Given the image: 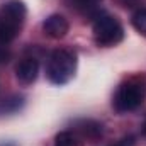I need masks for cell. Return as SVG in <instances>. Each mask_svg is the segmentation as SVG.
Here are the masks:
<instances>
[{"label": "cell", "mask_w": 146, "mask_h": 146, "mask_svg": "<svg viewBox=\"0 0 146 146\" xmlns=\"http://www.w3.org/2000/svg\"><path fill=\"white\" fill-rule=\"evenodd\" d=\"M146 99V80L145 76L138 75V76H131L127 80H124L112 100V107L115 112L124 114L129 110L138 109Z\"/></svg>", "instance_id": "cell-1"}, {"label": "cell", "mask_w": 146, "mask_h": 146, "mask_svg": "<svg viewBox=\"0 0 146 146\" xmlns=\"http://www.w3.org/2000/svg\"><path fill=\"white\" fill-rule=\"evenodd\" d=\"M27 9L21 0H9L0 7V44H7L19 36Z\"/></svg>", "instance_id": "cell-2"}, {"label": "cell", "mask_w": 146, "mask_h": 146, "mask_svg": "<svg viewBox=\"0 0 146 146\" xmlns=\"http://www.w3.org/2000/svg\"><path fill=\"white\" fill-rule=\"evenodd\" d=\"M76 72V54L70 49H54L48 58L46 73L51 83L65 85L75 76Z\"/></svg>", "instance_id": "cell-3"}, {"label": "cell", "mask_w": 146, "mask_h": 146, "mask_svg": "<svg viewBox=\"0 0 146 146\" xmlns=\"http://www.w3.org/2000/svg\"><path fill=\"white\" fill-rule=\"evenodd\" d=\"M92 31H94V39L99 46L102 48H110V46H115L122 41L124 37V29L121 26V22L107 14H102V15H97L95 21H94V26H92Z\"/></svg>", "instance_id": "cell-4"}, {"label": "cell", "mask_w": 146, "mask_h": 146, "mask_svg": "<svg viewBox=\"0 0 146 146\" xmlns=\"http://www.w3.org/2000/svg\"><path fill=\"white\" fill-rule=\"evenodd\" d=\"M42 31H44L46 36L51 37V39H61V37H65L68 34L70 24H68V21H66L63 15L53 14V15H49V17L44 19V22H42Z\"/></svg>", "instance_id": "cell-5"}, {"label": "cell", "mask_w": 146, "mask_h": 146, "mask_svg": "<svg viewBox=\"0 0 146 146\" xmlns=\"http://www.w3.org/2000/svg\"><path fill=\"white\" fill-rule=\"evenodd\" d=\"M73 126H75V133L80 138L88 139L92 143H95L97 139H100L102 134H104L102 124L97 122V121H94V119H78V121L73 122Z\"/></svg>", "instance_id": "cell-6"}, {"label": "cell", "mask_w": 146, "mask_h": 146, "mask_svg": "<svg viewBox=\"0 0 146 146\" xmlns=\"http://www.w3.org/2000/svg\"><path fill=\"white\" fill-rule=\"evenodd\" d=\"M37 73H39V61L36 58H24L17 68H15V76L21 83L24 85H29L33 83L37 78Z\"/></svg>", "instance_id": "cell-7"}, {"label": "cell", "mask_w": 146, "mask_h": 146, "mask_svg": "<svg viewBox=\"0 0 146 146\" xmlns=\"http://www.w3.org/2000/svg\"><path fill=\"white\" fill-rule=\"evenodd\" d=\"M24 107V97L22 95H10L0 104V114H15Z\"/></svg>", "instance_id": "cell-8"}, {"label": "cell", "mask_w": 146, "mask_h": 146, "mask_svg": "<svg viewBox=\"0 0 146 146\" xmlns=\"http://www.w3.org/2000/svg\"><path fill=\"white\" fill-rule=\"evenodd\" d=\"M54 146H82L76 134L75 133H70V131H61L56 139H54Z\"/></svg>", "instance_id": "cell-9"}, {"label": "cell", "mask_w": 146, "mask_h": 146, "mask_svg": "<svg viewBox=\"0 0 146 146\" xmlns=\"http://www.w3.org/2000/svg\"><path fill=\"white\" fill-rule=\"evenodd\" d=\"M131 22H133V27H134L138 33H141L143 36H146V9L136 10V12L133 14Z\"/></svg>", "instance_id": "cell-10"}, {"label": "cell", "mask_w": 146, "mask_h": 146, "mask_svg": "<svg viewBox=\"0 0 146 146\" xmlns=\"http://www.w3.org/2000/svg\"><path fill=\"white\" fill-rule=\"evenodd\" d=\"M70 2L76 10H82V12H88L100 3V0H70Z\"/></svg>", "instance_id": "cell-11"}, {"label": "cell", "mask_w": 146, "mask_h": 146, "mask_svg": "<svg viewBox=\"0 0 146 146\" xmlns=\"http://www.w3.org/2000/svg\"><path fill=\"white\" fill-rule=\"evenodd\" d=\"M112 146H136V138L134 136H124L121 141H117Z\"/></svg>", "instance_id": "cell-12"}, {"label": "cell", "mask_w": 146, "mask_h": 146, "mask_svg": "<svg viewBox=\"0 0 146 146\" xmlns=\"http://www.w3.org/2000/svg\"><path fill=\"white\" fill-rule=\"evenodd\" d=\"M9 60H10V51L0 44V65H2V63H7Z\"/></svg>", "instance_id": "cell-13"}]
</instances>
